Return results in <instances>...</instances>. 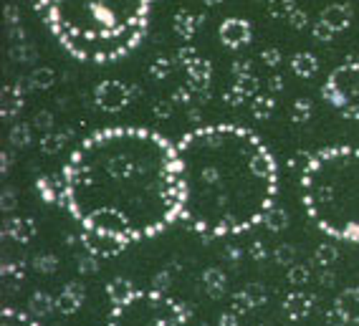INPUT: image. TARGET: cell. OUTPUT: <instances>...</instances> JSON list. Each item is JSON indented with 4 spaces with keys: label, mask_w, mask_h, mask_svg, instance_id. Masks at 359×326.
I'll return each instance as SVG.
<instances>
[{
    "label": "cell",
    "mask_w": 359,
    "mask_h": 326,
    "mask_svg": "<svg viewBox=\"0 0 359 326\" xmlns=\"http://www.w3.org/2000/svg\"><path fill=\"white\" fill-rule=\"evenodd\" d=\"M61 200L89 233L122 243L157 236L180 217L177 144L140 127L94 132L66 162Z\"/></svg>",
    "instance_id": "obj_1"
},
{
    "label": "cell",
    "mask_w": 359,
    "mask_h": 326,
    "mask_svg": "<svg viewBox=\"0 0 359 326\" xmlns=\"http://www.w3.org/2000/svg\"><path fill=\"white\" fill-rule=\"evenodd\" d=\"M180 220L195 233L236 236L266 220L276 198V162L250 129L200 127L177 142Z\"/></svg>",
    "instance_id": "obj_2"
},
{
    "label": "cell",
    "mask_w": 359,
    "mask_h": 326,
    "mask_svg": "<svg viewBox=\"0 0 359 326\" xmlns=\"http://www.w3.org/2000/svg\"><path fill=\"white\" fill-rule=\"evenodd\" d=\"M31 6L74 58L109 64L144 39L154 0H31Z\"/></svg>",
    "instance_id": "obj_3"
},
{
    "label": "cell",
    "mask_w": 359,
    "mask_h": 326,
    "mask_svg": "<svg viewBox=\"0 0 359 326\" xmlns=\"http://www.w3.org/2000/svg\"><path fill=\"white\" fill-rule=\"evenodd\" d=\"M302 198L319 231L337 240H359V149L329 147L309 160Z\"/></svg>",
    "instance_id": "obj_4"
},
{
    "label": "cell",
    "mask_w": 359,
    "mask_h": 326,
    "mask_svg": "<svg viewBox=\"0 0 359 326\" xmlns=\"http://www.w3.org/2000/svg\"><path fill=\"white\" fill-rule=\"evenodd\" d=\"M109 326H187V311L160 291H132L114 304Z\"/></svg>",
    "instance_id": "obj_5"
},
{
    "label": "cell",
    "mask_w": 359,
    "mask_h": 326,
    "mask_svg": "<svg viewBox=\"0 0 359 326\" xmlns=\"http://www.w3.org/2000/svg\"><path fill=\"white\" fill-rule=\"evenodd\" d=\"M321 96L346 119H359V64L337 66L329 74Z\"/></svg>",
    "instance_id": "obj_6"
},
{
    "label": "cell",
    "mask_w": 359,
    "mask_h": 326,
    "mask_svg": "<svg viewBox=\"0 0 359 326\" xmlns=\"http://www.w3.org/2000/svg\"><path fill=\"white\" fill-rule=\"evenodd\" d=\"M129 86L122 81H102L94 89V102H97L99 109L104 111H119L124 109L129 102H132V94H129Z\"/></svg>",
    "instance_id": "obj_7"
},
{
    "label": "cell",
    "mask_w": 359,
    "mask_h": 326,
    "mask_svg": "<svg viewBox=\"0 0 359 326\" xmlns=\"http://www.w3.org/2000/svg\"><path fill=\"white\" fill-rule=\"evenodd\" d=\"M250 39H253V28L245 18L231 15L220 23V41L228 48H243L245 43H250Z\"/></svg>",
    "instance_id": "obj_8"
},
{
    "label": "cell",
    "mask_w": 359,
    "mask_h": 326,
    "mask_svg": "<svg viewBox=\"0 0 359 326\" xmlns=\"http://www.w3.org/2000/svg\"><path fill=\"white\" fill-rule=\"evenodd\" d=\"M83 243H86V248L91 253H97V256H114V253H119L127 245L111 236H99V233H89V231H83Z\"/></svg>",
    "instance_id": "obj_9"
},
{
    "label": "cell",
    "mask_w": 359,
    "mask_h": 326,
    "mask_svg": "<svg viewBox=\"0 0 359 326\" xmlns=\"http://www.w3.org/2000/svg\"><path fill=\"white\" fill-rule=\"evenodd\" d=\"M321 20L329 23L337 33H341L344 28H349V23H352V8L341 6V3H332V6H327L324 11H321Z\"/></svg>",
    "instance_id": "obj_10"
},
{
    "label": "cell",
    "mask_w": 359,
    "mask_h": 326,
    "mask_svg": "<svg viewBox=\"0 0 359 326\" xmlns=\"http://www.w3.org/2000/svg\"><path fill=\"white\" fill-rule=\"evenodd\" d=\"M337 311L341 313L344 321H352L357 324L359 321V286L357 288H346L344 294L337 299Z\"/></svg>",
    "instance_id": "obj_11"
},
{
    "label": "cell",
    "mask_w": 359,
    "mask_h": 326,
    "mask_svg": "<svg viewBox=\"0 0 359 326\" xmlns=\"http://www.w3.org/2000/svg\"><path fill=\"white\" fill-rule=\"evenodd\" d=\"M291 69H294L296 76H302V79H311L319 71V61H316L314 53H296L294 58H291Z\"/></svg>",
    "instance_id": "obj_12"
},
{
    "label": "cell",
    "mask_w": 359,
    "mask_h": 326,
    "mask_svg": "<svg viewBox=\"0 0 359 326\" xmlns=\"http://www.w3.org/2000/svg\"><path fill=\"white\" fill-rule=\"evenodd\" d=\"M172 26H175V33H177L180 39H190V36L195 33V26H198V18H195L190 11H180V13L175 15Z\"/></svg>",
    "instance_id": "obj_13"
},
{
    "label": "cell",
    "mask_w": 359,
    "mask_h": 326,
    "mask_svg": "<svg viewBox=\"0 0 359 326\" xmlns=\"http://www.w3.org/2000/svg\"><path fill=\"white\" fill-rule=\"evenodd\" d=\"M0 326H39V324L31 316H26V313L15 311V308H6L3 319H0Z\"/></svg>",
    "instance_id": "obj_14"
},
{
    "label": "cell",
    "mask_w": 359,
    "mask_h": 326,
    "mask_svg": "<svg viewBox=\"0 0 359 326\" xmlns=\"http://www.w3.org/2000/svg\"><path fill=\"white\" fill-rule=\"evenodd\" d=\"M294 11H296L294 0H271L269 3V13L273 18H289Z\"/></svg>",
    "instance_id": "obj_15"
},
{
    "label": "cell",
    "mask_w": 359,
    "mask_h": 326,
    "mask_svg": "<svg viewBox=\"0 0 359 326\" xmlns=\"http://www.w3.org/2000/svg\"><path fill=\"white\" fill-rule=\"evenodd\" d=\"M109 294H111V299H114V304H116V301L127 299V296L132 294V286H129L127 281H111Z\"/></svg>",
    "instance_id": "obj_16"
},
{
    "label": "cell",
    "mask_w": 359,
    "mask_h": 326,
    "mask_svg": "<svg viewBox=\"0 0 359 326\" xmlns=\"http://www.w3.org/2000/svg\"><path fill=\"white\" fill-rule=\"evenodd\" d=\"M334 36H337V31H334L329 23H324V20H316V26H314V39L316 41H332Z\"/></svg>",
    "instance_id": "obj_17"
},
{
    "label": "cell",
    "mask_w": 359,
    "mask_h": 326,
    "mask_svg": "<svg viewBox=\"0 0 359 326\" xmlns=\"http://www.w3.org/2000/svg\"><path fill=\"white\" fill-rule=\"evenodd\" d=\"M33 81H36V86H51L53 74L48 69H39L36 74H33Z\"/></svg>",
    "instance_id": "obj_18"
},
{
    "label": "cell",
    "mask_w": 359,
    "mask_h": 326,
    "mask_svg": "<svg viewBox=\"0 0 359 326\" xmlns=\"http://www.w3.org/2000/svg\"><path fill=\"white\" fill-rule=\"evenodd\" d=\"M289 23H291L294 28H304V26H306V15H304L302 11H299V8H296L294 13L289 15Z\"/></svg>",
    "instance_id": "obj_19"
},
{
    "label": "cell",
    "mask_w": 359,
    "mask_h": 326,
    "mask_svg": "<svg viewBox=\"0 0 359 326\" xmlns=\"http://www.w3.org/2000/svg\"><path fill=\"white\" fill-rule=\"evenodd\" d=\"M263 61H266V64H271V66L278 64V51H276V48H269V51L263 53Z\"/></svg>",
    "instance_id": "obj_20"
},
{
    "label": "cell",
    "mask_w": 359,
    "mask_h": 326,
    "mask_svg": "<svg viewBox=\"0 0 359 326\" xmlns=\"http://www.w3.org/2000/svg\"><path fill=\"white\" fill-rule=\"evenodd\" d=\"M203 3H205V6H210V8H215V6H220L223 0H203Z\"/></svg>",
    "instance_id": "obj_21"
}]
</instances>
